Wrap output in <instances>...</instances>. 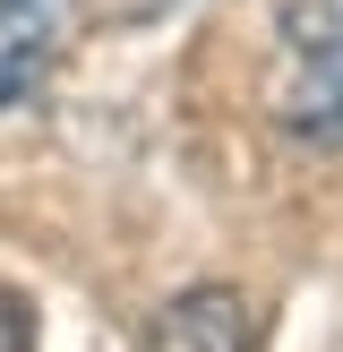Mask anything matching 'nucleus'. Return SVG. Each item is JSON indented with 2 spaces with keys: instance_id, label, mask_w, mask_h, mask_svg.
Instances as JSON below:
<instances>
[{
  "instance_id": "nucleus-2",
  "label": "nucleus",
  "mask_w": 343,
  "mask_h": 352,
  "mask_svg": "<svg viewBox=\"0 0 343 352\" xmlns=\"http://www.w3.org/2000/svg\"><path fill=\"white\" fill-rule=\"evenodd\" d=\"M137 352H249V301L232 284H189L146 318Z\"/></svg>"
},
{
  "instance_id": "nucleus-4",
  "label": "nucleus",
  "mask_w": 343,
  "mask_h": 352,
  "mask_svg": "<svg viewBox=\"0 0 343 352\" xmlns=\"http://www.w3.org/2000/svg\"><path fill=\"white\" fill-rule=\"evenodd\" d=\"M43 344V318H34V301L17 284H0V352H34Z\"/></svg>"
},
{
  "instance_id": "nucleus-3",
  "label": "nucleus",
  "mask_w": 343,
  "mask_h": 352,
  "mask_svg": "<svg viewBox=\"0 0 343 352\" xmlns=\"http://www.w3.org/2000/svg\"><path fill=\"white\" fill-rule=\"evenodd\" d=\"M51 69V9L43 0H0V112L26 103Z\"/></svg>"
},
{
  "instance_id": "nucleus-1",
  "label": "nucleus",
  "mask_w": 343,
  "mask_h": 352,
  "mask_svg": "<svg viewBox=\"0 0 343 352\" xmlns=\"http://www.w3.org/2000/svg\"><path fill=\"white\" fill-rule=\"evenodd\" d=\"M266 103L300 146H343V0H283L274 9Z\"/></svg>"
}]
</instances>
